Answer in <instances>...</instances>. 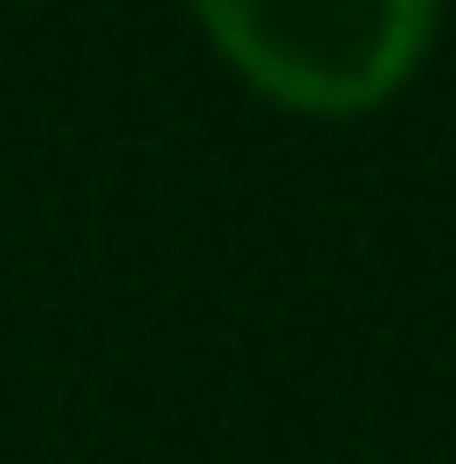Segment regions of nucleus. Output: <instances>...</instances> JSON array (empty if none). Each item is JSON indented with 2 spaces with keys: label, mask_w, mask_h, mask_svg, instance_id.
Masks as SVG:
<instances>
[{
  "label": "nucleus",
  "mask_w": 456,
  "mask_h": 464,
  "mask_svg": "<svg viewBox=\"0 0 456 464\" xmlns=\"http://www.w3.org/2000/svg\"><path fill=\"white\" fill-rule=\"evenodd\" d=\"M196 33L253 98L302 122H359L424 73L441 41V8L432 0H204Z\"/></svg>",
  "instance_id": "nucleus-1"
}]
</instances>
